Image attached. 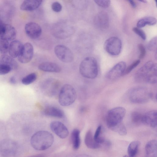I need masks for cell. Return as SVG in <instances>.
<instances>
[{"label": "cell", "instance_id": "cell-1", "mask_svg": "<svg viewBox=\"0 0 157 157\" xmlns=\"http://www.w3.org/2000/svg\"><path fill=\"white\" fill-rule=\"evenodd\" d=\"M54 141V137L51 133L45 131H40L33 135L30 140V143L35 150L42 151L50 147Z\"/></svg>", "mask_w": 157, "mask_h": 157}, {"label": "cell", "instance_id": "cell-2", "mask_svg": "<svg viewBox=\"0 0 157 157\" xmlns=\"http://www.w3.org/2000/svg\"><path fill=\"white\" fill-rule=\"evenodd\" d=\"M81 75L85 78L94 79L98 75V67L97 61L94 57H87L81 63L79 68Z\"/></svg>", "mask_w": 157, "mask_h": 157}, {"label": "cell", "instance_id": "cell-3", "mask_svg": "<svg viewBox=\"0 0 157 157\" xmlns=\"http://www.w3.org/2000/svg\"><path fill=\"white\" fill-rule=\"evenodd\" d=\"M76 97V93L74 88L70 84H65L60 90L59 103L62 106H68L75 102Z\"/></svg>", "mask_w": 157, "mask_h": 157}, {"label": "cell", "instance_id": "cell-4", "mask_svg": "<svg viewBox=\"0 0 157 157\" xmlns=\"http://www.w3.org/2000/svg\"><path fill=\"white\" fill-rule=\"evenodd\" d=\"M126 113L125 109L122 107H118L109 110L106 116V123L110 129L121 123Z\"/></svg>", "mask_w": 157, "mask_h": 157}, {"label": "cell", "instance_id": "cell-5", "mask_svg": "<svg viewBox=\"0 0 157 157\" xmlns=\"http://www.w3.org/2000/svg\"><path fill=\"white\" fill-rule=\"evenodd\" d=\"M151 93L147 89L143 87L133 88L129 92L128 98L132 102L136 104H144L151 99Z\"/></svg>", "mask_w": 157, "mask_h": 157}, {"label": "cell", "instance_id": "cell-6", "mask_svg": "<svg viewBox=\"0 0 157 157\" xmlns=\"http://www.w3.org/2000/svg\"><path fill=\"white\" fill-rule=\"evenodd\" d=\"M18 151V146L13 140L7 139L0 142V155L3 157H15Z\"/></svg>", "mask_w": 157, "mask_h": 157}, {"label": "cell", "instance_id": "cell-7", "mask_svg": "<svg viewBox=\"0 0 157 157\" xmlns=\"http://www.w3.org/2000/svg\"><path fill=\"white\" fill-rule=\"evenodd\" d=\"M122 43L121 40L117 37H111L106 40L104 44L105 51L113 56L119 55L121 50Z\"/></svg>", "mask_w": 157, "mask_h": 157}, {"label": "cell", "instance_id": "cell-8", "mask_svg": "<svg viewBox=\"0 0 157 157\" xmlns=\"http://www.w3.org/2000/svg\"><path fill=\"white\" fill-rule=\"evenodd\" d=\"M54 52L57 58L62 62L69 63L73 60L72 52L66 46L62 45H56L54 48Z\"/></svg>", "mask_w": 157, "mask_h": 157}, {"label": "cell", "instance_id": "cell-9", "mask_svg": "<svg viewBox=\"0 0 157 157\" xmlns=\"http://www.w3.org/2000/svg\"><path fill=\"white\" fill-rule=\"evenodd\" d=\"M59 83L58 80L49 78L45 80L42 84V90L44 93L49 96L54 95L58 91Z\"/></svg>", "mask_w": 157, "mask_h": 157}, {"label": "cell", "instance_id": "cell-10", "mask_svg": "<svg viewBox=\"0 0 157 157\" xmlns=\"http://www.w3.org/2000/svg\"><path fill=\"white\" fill-rule=\"evenodd\" d=\"M16 36V31L12 26L4 23L0 19V38L8 41L14 39Z\"/></svg>", "mask_w": 157, "mask_h": 157}, {"label": "cell", "instance_id": "cell-11", "mask_svg": "<svg viewBox=\"0 0 157 157\" xmlns=\"http://www.w3.org/2000/svg\"><path fill=\"white\" fill-rule=\"evenodd\" d=\"M126 67V63L120 62L115 65L106 74V78L109 80H114L123 75Z\"/></svg>", "mask_w": 157, "mask_h": 157}, {"label": "cell", "instance_id": "cell-12", "mask_svg": "<svg viewBox=\"0 0 157 157\" xmlns=\"http://www.w3.org/2000/svg\"><path fill=\"white\" fill-rule=\"evenodd\" d=\"M33 55V48L29 43H26L23 45L21 53L18 57V61L22 63H27L32 59Z\"/></svg>", "mask_w": 157, "mask_h": 157}, {"label": "cell", "instance_id": "cell-13", "mask_svg": "<svg viewBox=\"0 0 157 157\" xmlns=\"http://www.w3.org/2000/svg\"><path fill=\"white\" fill-rule=\"evenodd\" d=\"M154 64V63L151 61H148L145 63L135 74L134 78L136 81L138 82L145 81Z\"/></svg>", "mask_w": 157, "mask_h": 157}, {"label": "cell", "instance_id": "cell-14", "mask_svg": "<svg viewBox=\"0 0 157 157\" xmlns=\"http://www.w3.org/2000/svg\"><path fill=\"white\" fill-rule=\"evenodd\" d=\"M50 127L52 130L61 138H66L69 134V131L67 127L60 121L52 122L50 124Z\"/></svg>", "mask_w": 157, "mask_h": 157}, {"label": "cell", "instance_id": "cell-15", "mask_svg": "<svg viewBox=\"0 0 157 157\" xmlns=\"http://www.w3.org/2000/svg\"><path fill=\"white\" fill-rule=\"evenodd\" d=\"M25 29L27 35L31 39H36L41 34L42 29L40 26L34 22H31L26 24Z\"/></svg>", "mask_w": 157, "mask_h": 157}, {"label": "cell", "instance_id": "cell-16", "mask_svg": "<svg viewBox=\"0 0 157 157\" xmlns=\"http://www.w3.org/2000/svg\"><path fill=\"white\" fill-rule=\"evenodd\" d=\"M94 22L98 28L105 29L107 28L109 25V17L107 13L104 11L98 13L94 17Z\"/></svg>", "mask_w": 157, "mask_h": 157}, {"label": "cell", "instance_id": "cell-17", "mask_svg": "<svg viewBox=\"0 0 157 157\" xmlns=\"http://www.w3.org/2000/svg\"><path fill=\"white\" fill-rule=\"evenodd\" d=\"M142 123L152 128H156L157 125V111H150L143 115Z\"/></svg>", "mask_w": 157, "mask_h": 157}, {"label": "cell", "instance_id": "cell-18", "mask_svg": "<svg viewBox=\"0 0 157 157\" xmlns=\"http://www.w3.org/2000/svg\"><path fill=\"white\" fill-rule=\"evenodd\" d=\"M23 46L19 40L12 41L9 45L8 52L10 56L13 58H18L21 52Z\"/></svg>", "mask_w": 157, "mask_h": 157}, {"label": "cell", "instance_id": "cell-19", "mask_svg": "<svg viewBox=\"0 0 157 157\" xmlns=\"http://www.w3.org/2000/svg\"><path fill=\"white\" fill-rule=\"evenodd\" d=\"M42 1L40 0H26L24 1L20 6L21 10L31 11L37 9L41 5Z\"/></svg>", "mask_w": 157, "mask_h": 157}, {"label": "cell", "instance_id": "cell-20", "mask_svg": "<svg viewBox=\"0 0 157 157\" xmlns=\"http://www.w3.org/2000/svg\"><path fill=\"white\" fill-rule=\"evenodd\" d=\"M38 68L42 71L49 72L58 73L61 70L60 67L56 63L47 62L40 63Z\"/></svg>", "mask_w": 157, "mask_h": 157}, {"label": "cell", "instance_id": "cell-21", "mask_svg": "<svg viewBox=\"0 0 157 157\" xmlns=\"http://www.w3.org/2000/svg\"><path fill=\"white\" fill-rule=\"evenodd\" d=\"M157 142L153 140L149 141L145 147L146 157H157Z\"/></svg>", "mask_w": 157, "mask_h": 157}, {"label": "cell", "instance_id": "cell-22", "mask_svg": "<svg viewBox=\"0 0 157 157\" xmlns=\"http://www.w3.org/2000/svg\"><path fill=\"white\" fill-rule=\"evenodd\" d=\"M44 114L47 116L59 118H63L64 117L63 112L59 108L54 106H49L45 109Z\"/></svg>", "mask_w": 157, "mask_h": 157}, {"label": "cell", "instance_id": "cell-23", "mask_svg": "<svg viewBox=\"0 0 157 157\" xmlns=\"http://www.w3.org/2000/svg\"><path fill=\"white\" fill-rule=\"evenodd\" d=\"M86 146L90 149H96L99 147L101 145L94 140L91 130H89L86 132L84 139Z\"/></svg>", "mask_w": 157, "mask_h": 157}, {"label": "cell", "instance_id": "cell-24", "mask_svg": "<svg viewBox=\"0 0 157 157\" xmlns=\"http://www.w3.org/2000/svg\"><path fill=\"white\" fill-rule=\"evenodd\" d=\"M0 63L9 66L12 70L16 69L17 67V63L13 58L6 54L2 55L0 56Z\"/></svg>", "mask_w": 157, "mask_h": 157}, {"label": "cell", "instance_id": "cell-25", "mask_svg": "<svg viewBox=\"0 0 157 157\" xmlns=\"http://www.w3.org/2000/svg\"><path fill=\"white\" fill-rule=\"evenodd\" d=\"M157 22L156 18L153 17H147L140 20L137 22L136 25L137 28H140L143 27L146 25H155Z\"/></svg>", "mask_w": 157, "mask_h": 157}, {"label": "cell", "instance_id": "cell-26", "mask_svg": "<svg viewBox=\"0 0 157 157\" xmlns=\"http://www.w3.org/2000/svg\"><path fill=\"white\" fill-rule=\"evenodd\" d=\"M80 132L77 129H74L71 133V139L73 147L74 149L77 150L80 144Z\"/></svg>", "mask_w": 157, "mask_h": 157}, {"label": "cell", "instance_id": "cell-27", "mask_svg": "<svg viewBox=\"0 0 157 157\" xmlns=\"http://www.w3.org/2000/svg\"><path fill=\"white\" fill-rule=\"evenodd\" d=\"M140 142L135 140L131 142L129 145L128 148V153L129 157H135L138 152Z\"/></svg>", "mask_w": 157, "mask_h": 157}, {"label": "cell", "instance_id": "cell-28", "mask_svg": "<svg viewBox=\"0 0 157 157\" xmlns=\"http://www.w3.org/2000/svg\"><path fill=\"white\" fill-rule=\"evenodd\" d=\"M157 66L156 63L154 65L148 75L146 77L145 82L148 83L154 84L157 82Z\"/></svg>", "mask_w": 157, "mask_h": 157}, {"label": "cell", "instance_id": "cell-29", "mask_svg": "<svg viewBox=\"0 0 157 157\" xmlns=\"http://www.w3.org/2000/svg\"><path fill=\"white\" fill-rule=\"evenodd\" d=\"M110 129L121 136H125L127 133L126 127L122 122L115 126Z\"/></svg>", "mask_w": 157, "mask_h": 157}, {"label": "cell", "instance_id": "cell-30", "mask_svg": "<svg viewBox=\"0 0 157 157\" xmlns=\"http://www.w3.org/2000/svg\"><path fill=\"white\" fill-rule=\"evenodd\" d=\"M37 75L35 73H30L23 78L22 83L25 85H28L34 82L36 79Z\"/></svg>", "mask_w": 157, "mask_h": 157}, {"label": "cell", "instance_id": "cell-31", "mask_svg": "<svg viewBox=\"0 0 157 157\" xmlns=\"http://www.w3.org/2000/svg\"><path fill=\"white\" fill-rule=\"evenodd\" d=\"M143 115L141 113L136 111L132 112L131 115V119L132 122L136 124L142 123Z\"/></svg>", "mask_w": 157, "mask_h": 157}, {"label": "cell", "instance_id": "cell-32", "mask_svg": "<svg viewBox=\"0 0 157 157\" xmlns=\"http://www.w3.org/2000/svg\"><path fill=\"white\" fill-rule=\"evenodd\" d=\"M101 131V125H99L97 128L94 136L95 140L101 145V144L105 143L106 142L104 138L100 136Z\"/></svg>", "mask_w": 157, "mask_h": 157}, {"label": "cell", "instance_id": "cell-33", "mask_svg": "<svg viewBox=\"0 0 157 157\" xmlns=\"http://www.w3.org/2000/svg\"><path fill=\"white\" fill-rule=\"evenodd\" d=\"M9 44L8 41L0 38V53L6 54L8 51Z\"/></svg>", "mask_w": 157, "mask_h": 157}, {"label": "cell", "instance_id": "cell-34", "mask_svg": "<svg viewBox=\"0 0 157 157\" xmlns=\"http://www.w3.org/2000/svg\"><path fill=\"white\" fill-rule=\"evenodd\" d=\"M157 38L155 36L151 39L148 42L147 48L151 51H156L157 50Z\"/></svg>", "mask_w": 157, "mask_h": 157}, {"label": "cell", "instance_id": "cell-35", "mask_svg": "<svg viewBox=\"0 0 157 157\" xmlns=\"http://www.w3.org/2000/svg\"><path fill=\"white\" fill-rule=\"evenodd\" d=\"M140 60H137L129 65L126 68H125L123 75H127L134 68L136 67L140 63Z\"/></svg>", "mask_w": 157, "mask_h": 157}, {"label": "cell", "instance_id": "cell-36", "mask_svg": "<svg viewBox=\"0 0 157 157\" xmlns=\"http://www.w3.org/2000/svg\"><path fill=\"white\" fill-rule=\"evenodd\" d=\"M12 70L11 67L8 65L0 63V75H4L9 73Z\"/></svg>", "mask_w": 157, "mask_h": 157}, {"label": "cell", "instance_id": "cell-37", "mask_svg": "<svg viewBox=\"0 0 157 157\" xmlns=\"http://www.w3.org/2000/svg\"><path fill=\"white\" fill-rule=\"evenodd\" d=\"M94 1L99 6L104 8L108 7L110 4V0H96Z\"/></svg>", "mask_w": 157, "mask_h": 157}, {"label": "cell", "instance_id": "cell-38", "mask_svg": "<svg viewBox=\"0 0 157 157\" xmlns=\"http://www.w3.org/2000/svg\"><path fill=\"white\" fill-rule=\"evenodd\" d=\"M132 30L143 40L146 39V34L143 30L137 27H134L132 29Z\"/></svg>", "mask_w": 157, "mask_h": 157}, {"label": "cell", "instance_id": "cell-39", "mask_svg": "<svg viewBox=\"0 0 157 157\" xmlns=\"http://www.w3.org/2000/svg\"><path fill=\"white\" fill-rule=\"evenodd\" d=\"M138 48L140 52L139 58L140 59H143L145 56L146 50L143 45L141 44H138Z\"/></svg>", "mask_w": 157, "mask_h": 157}, {"label": "cell", "instance_id": "cell-40", "mask_svg": "<svg viewBox=\"0 0 157 157\" xmlns=\"http://www.w3.org/2000/svg\"><path fill=\"white\" fill-rule=\"evenodd\" d=\"M51 8L52 10L54 12H59L62 10V6L59 2H56L52 3Z\"/></svg>", "mask_w": 157, "mask_h": 157}, {"label": "cell", "instance_id": "cell-41", "mask_svg": "<svg viewBox=\"0 0 157 157\" xmlns=\"http://www.w3.org/2000/svg\"><path fill=\"white\" fill-rule=\"evenodd\" d=\"M132 6L133 8H135L136 7V4L133 0H129L128 1Z\"/></svg>", "mask_w": 157, "mask_h": 157}, {"label": "cell", "instance_id": "cell-42", "mask_svg": "<svg viewBox=\"0 0 157 157\" xmlns=\"http://www.w3.org/2000/svg\"><path fill=\"white\" fill-rule=\"evenodd\" d=\"M10 82L12 84H15L16 81L15 78L14 77H12L10 78Z\"/></svg>", "mask_w": 157, "mask_h": 157}, {"label": "cell", "instance_id": "cell-43", "mask_svg": "<svg viewBox=\"0 0 157 157\" xmlns=\"http://www.w3.org/2000/svg\"><path fill=\"white\" fill-rule=\"evenodd\" d=\"M75 157H91L90 156L85 154L79 155L76 156Z\"/></svg>", "mask_w": 157, "mask_h": 157}, {"label": "cell", "instance_id": "cell-44", "mask_svg": "<svg viewBox=\"0 0 157 157\" xmlns=\"http://www.w3.org/2000/svg\"><path fill=\"white\" fill-rule=\"evenodd\" d=\"M30 157H44L43 156L41 155H34Z\"/></svg>", "mask_w": 157, "mask_h": 157}, {"label": "cell", "instance_id": "cell-45", "mask_svg": "<svg viewBox=\"0 0 157 157\" xmlns=\"http://www.w3.org/2000/svg\"><path fill=\"white\" fill-rule=\"evenodd\" d=\"M139 1L140 2H141L144 3H146L147 2V1L146 0H139Z\"/></svg>", "mask_w": 157, "mask_h": 157}, {"label": "cell", "instance_id": "cell-46", "mask_svg": "<svg viewBox=\"0 0 157 157\" xmlns=\"http://www.w3.org/2000/svg\"><path fill=\"white\" fill-rule=\"evenodd\" d=\"M123 157H129L127 155H124Z\"/></svg>", "mask_w": 157, "mask_h": 157}]
</instances>
